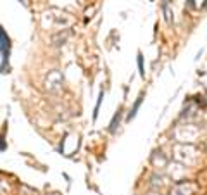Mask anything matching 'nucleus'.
I'll list each match as a JSON object with an SVG mask.
<instances>
[{
	"instance_id": "obj_1",
	"label": "nucleus",
	"mask_w": 207,
	"mask_h": 195,
	"mask_svg": "<svg viewBox=\"0 0 207 195\" xmlns=\"http://www.w3.org/2000/svg\"><path fill=\"white\" fill-rule=\"evenodd\" d=\"M141 100H143V93H141V95H140V97H138V99H137V102L133 104L131 111H129V112H128V121H129V119H133V117L137 116L138 109H140V105H141Z\"/></svg>"
},
{
	"instance_id": "obj_5",
	"label": "nucleus",
	"mask_w": 207,
	"mask_h": 195,
	"mask_svg": "<svg viewBox=\"0 0 207 195\" xmlns=\"http://www.w3.org/2000/svg\"><path fill=\"white\" fill-rule=\"evenodd\" d=\"M138 69H140L141 76L145 74V71H143V55H141V54H138Z\"/></svg>"
},
{
	"instance_id": "obj_4",
	"label": "nucleus",
	"mask_w": 207,
	"mask_h": 195,
	"mask_svg": "<svg viewBox=\"0 0 207 195\" xmlns=\"http://www.w3.org/2000/svg\"><path fill=\"white\" fill-rule=\"evenodd\" d=\"M102 99H104V91H100V95H98V100H97V105H95V112H93V119H97V116H98V109H100V104H102Z\"/></svg>"
},
{
	"instance_id": "obj_3",
	"label": "nucleus",
	"mask_w": 207,
	"mask_h": 195,
	"mask_svg": "<svg viewBox=\"0 0 207 195\" xmlns=\"http://www.w3.org/2000/svg\"><path fill=\"white\" fill-rule=\"evenodd\" d=\"M119 121H121V109H119L117 114H116V116L112 117V123H110V128H109L110 133H114V131H116V128L119 126Z\"/></svg>"
},
{
	"instance_id": "obj_6",
	"label": "nucleus",
	"mask_w": 207,
	"mask_h": 195,
	"mask_svg": "<svg viewBox=\"0 0 207 195\" xmlns=\"http://www.w3.org/2000/svg\"><path fill=\"white\" fill-rule=\"evenodd\" d=\"M188 5L190 7H195V0H188Z\"/></svg>"
},
{
	"instance_id": "obj_2",
	"label": "nucleus",
	"mask_w": 207,
	"mask_h": 195,
	"mask_svg": "<svg viewBox=\"0 0 207 195\" xmlns=\"http://www.w3.org/2000/svg\"><path fill=\"white\" fill-rule=\"evenodd\" d=\"M7 48H9V38H7V35H5L4 31L0 30V50L5 54Z\"/></svg>"
}]
</instances>
